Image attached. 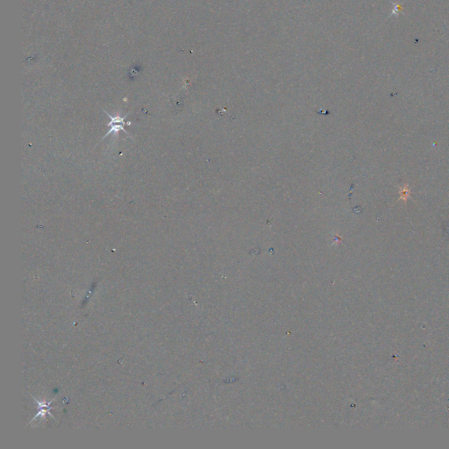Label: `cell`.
Masks as SVG:
<instances>
[{
    "label": "cell",
    "mask_w": 449,
    "mask_h": 449,
    "mask_svg": "<svg viewBox=\"0 0 449 449\" xmlns=\"http://www.w3.org/2000/svg\"><path fill=\"white\" fill-rule=\"evenodd\" d=\"M105 111V110H104ZM105 113L108 115L109 118H110V123L107 124V126L108 127H111L110 128V130H109L108 133L107 134H105V136L102 138V140H104L105 138L107 137L109 134H116L120 132V131H123L124 133H126V134H128V132L125 130L124 129V125H125V120L127 119V116L129 114V113H127L126 116L120 117V115H117V116H112L111 114H109L108 112H105Z\"/></svg>",
    "instance_id": "1"
},
{
    "label": "cell",
    "mask_w": 449,
    "mask_h": 449,
    "mask_svg": "<svg viewBox=\"0 0 449 449\" xmlns=\"http://www.w3.org/2000/svg\"><path fill=\"white\" fill-rule=\"evenodd\" d=\"M400 193H401V198L404 199V200H406L408 198V196H409L410 191L407 187H405Z\"/></svg>",
    "instance_id": "2"
}]
</instances>
